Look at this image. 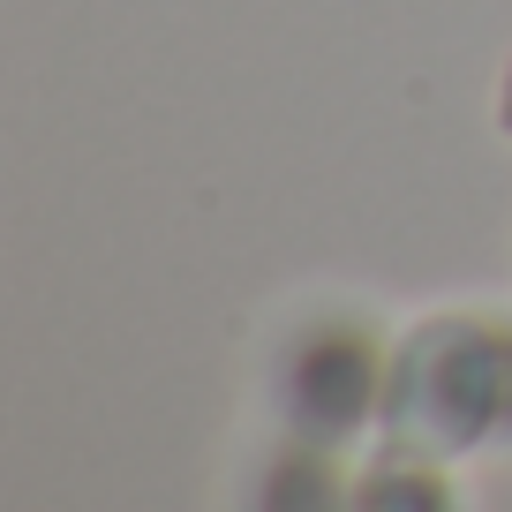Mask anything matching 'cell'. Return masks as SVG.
I'll list each match as a JSON object with an SVG mask.
<instances>
[{
  "label": "cell",
  "mask_w": 512,
  "mask_h": 512,
  "mask_svg": "<svg viewBox=\"0 0 512 512\" xmlns=\"http://www.w3.org/2000/svg\"><path fill=\"white\" fill-rule=\"evenodd\" d=\"M384 430L407 452H467L512 437V332L445 317L400 354Z\"/></svg>",
  "instance_id": "1"
},
{
  "label": "cell",
  "mask_w": 512,
  "mask_h": 512,
  "mask_svg": "<svg viewBox=\"0 0 512 512\" xmlns=\"http://www.w3.org/2000/svg\"><path fill=\"white\" fill-rule=\"evenodd\" d=\"M302 377L309 384H294V415H309L317 430H347L369 415V347H354V339L309 347Z\"/></svg>",
  "instance_id": "2"
},
{
  "label": "cell",
  "mask_w": 512,
  "mask_h": 512,
  "mask_svg": "<svg viewBox=\"0 0 512 512\" xmlns=\"http://www.w3.org/2000/svg\"><path fill=\"white\" fill-rule=\"evenodd\" d=\"M445 482L422 475V467H384L377 482L362 490V512H445Z\"/></svg>",
  "instance_id": "3"
},
{
  "label": "cell",
  "mask_w": 512,
  "mask_h": 512,
  "mask_svg": "<svg viewBox=\"0 0 512 512\" xmlns=\"http://www.w3.org/2000/svg\"><path fill=\"white\" fill-rule=\"evenodd\" d=\"M339 505H347V497H339L332 467H317V460H287L279 482H272V497H264V512H339Z\"/></svg>",
  "instance_id": "4"
},
{
  "label": "cell",
  "mask_w": 512,
  "mask_h": 512,
  "mask_svg": "<svg viewBox=\"0 0 512 512\" xmlns=\"http://www.w3.org/2000/svg\"><path fill=\"white\" fill-rule=\"evenodd\" d=\"M497 121H505V136H512V68H505V98H497Z\"/></svg>",
  "instance_id": "5"
}]
</instances>
